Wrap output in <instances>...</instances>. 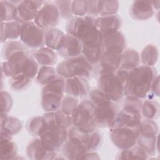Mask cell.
<instances>
[{
    "label": "cell",
    "instance_id": "13",
    "mask_svg": "<svg viewBox=\"0 0 160 160\" xmlns=\"http://www.w3.org/2000/svg\"><path fill=\"white\" fill-rule=\"evenodd\" d=\"M82 44L78 38L67 33L64 34L56 51L61 56L69 59L82 54Z\"/></svg>",
    "mask_w": 160,
    "mask_h": 160
},
{
    "label": "cell",
    "instance_id": "18",
    "mask_svg": "<svg viewBox=\"0 0 160 160\" xmlns=\"http://www.w3.org/2000/svg\"><path fill=\"white\" fill-rule=\"evenodd\" d=\"M155 9L151 1H135L130 8V14L136 20L143 21L150 19L154 14Z\"/></svg>",
    "mask_w": 160,
    "mask_h": 160
},
{
    "label": "cell",
    "instance_id": "45",
    "mask_svg": "<svg viewBox=\"0 0 160 160\" xmlns=\"http://www.w3.org/2000/svg\"><path fill=\"white\" fill-rule=\"evenodd\" d=\"M100 158L98 156V154L96 153L94 151L92 152H87L85 153L82 159H99Z\"/></svg>",
    "mask_w": 160,
    "mask_h": 160
},
{
    "label": "cell",
    "instance_id": "24",
    "mask_svg": "<svg viewBox=\"0 0 160 160\" xmlns=\"http://www.w3.org/2000/svg\"><path fill=\"white\" fill-rule=\"evenodd\" d=\"M140 54L134 49H125L122 53L119 69L130 71L140 65Z\"/></svg>",
    "mask_w": 160,
    "mask_h": 160
},
{
    "label": "cell",
    "instance_id": "16",
    "mask_svg": "<svg viewBox=\"0 0 160 160\" xmlns=\"http://www.w3.org/2000/svg\"><path fill=\"white\" fill-rule=\"evenodd\" d=\"M89 84L87 79L74 77L65 79V93L74 98H82L87 95Z\"/></svg>",
    "mask_w": 160,
    "mask_h": 160
},
{
    "label": "cell",
    "instance_id": "11",
    "mask_svg": "<svg viewBox=\"0 0 160 160\" xmlns=\"http://www.w3.org/2000/svg\"><path fill=\"white\" fill-rule=\"evenodd\" d=\"M60 14L54 3L46 2L39 10L34 22L41 29L45 30L54 28L59 22Z\"/></svg>",
    "mask_w": 160,
    "mask_h": 160
},
{
    "label": "cell",
    "instance_id": "38",
    "mask_svg": "<svg viewBox=\"0 0 160 160\" xmlns=\"http://www.w3.org/2000/svg\"><path fill=\"white\" fill-rule=\"evenodd\" d=\"M79 103V102L76 98L68 95L64 96L59 110L64 114L72 116Z\"/></svg>",
    "mask_w": 160,
    "mask_h": 160
},
{
    "label": "cell",
    "instance_id": "35",
    "mask_svg": "<svg viewBox=\"0 0 160 160\" xmlns=\"http://www.w3.org/2000/svg\"><path fill=\"white\" fill-rule=\"evenodd\" d=\"M57 74L56 69L54 67L43 66L39 68L36 80L39 84L45 86Z\"/></svg>",
    "mask_w": 160,
    "mask_h": 160
},
{
    "label": "cell",
    "instance_id": "17",
    "mask_svg": "<svg viewBox=\"0 0 160 160\" xmlns=\"http://www.w3.org/2000/svg\"><path fill=\"white\" fill-rule=\"evenodd\" d=\"M44 125L46 127L58 126L69 129L72 125V118L61 111L46 112L42 116Z\"/></svg>",
    "mask_w": 160,
    "mask_h": 160
},
{
    "label": "cell",
    "instance_id": "4",
    "mask_svg": "<svg viewBox=\"0 0 160 160\" xmlns=\"http://www.w3.org/2000/svg\"><path fill=\"white\" fill-rule=\"evenodd\" d=\"M128 71H101L98 79V89L114 102L120 101L124 96V86Z\"/></svg>",
    "mask_w": 160,
    "mask_h": 160
},
{
    "label": "cell",
    "instance_id": "2",
    "mask_svg": "<svg viewBox=\"0 0 160 160\" xmlns=\"http://www.w3.org/2000/svg\"><path fill=\"white\" fill-rule=\"evenodd\" d=\"M66 29L68 34L78 38L83 46H102V34L96 26L95 18L76 16L69 21Z\"/></svg>",
    "mask_w": 160,
    "mask_h": 160
},
{
    "label": "cell",
    "instance_id": "28",
    "mask_svg": "<svg viewBox=\"0 0 160 160\" xmlns=\"http://www.w3.org/2000/svg\"><path fill=\"white\" fill-rule=\"evenodd\" d=\"M22 129V122L17 118L9 116L6 113L1 114V131L13 136Z\"/></svg>",
    "mask_w": 160,
    "mask_h": 160
},
{
    "label": "cell",
    "instance_id": "31",
    "mask_svg": "<svg viewBox=\"0 0 160 160\" xmlns=\"http://www.w3.org/2000/svg\"><path fill=\"white\" fill-rule=\"evenodd\" d=\"M159 58V51L154 44H148L144 48L141 54L140 61L142 65L153 67L158 62Z\"/></svg>",
    "mask_w": 160,
    "mask_h": 160
},
{
    "label": "cell",
    "instance_id": "20",
    "mask_svg": "<svg viewBox=\"0 0 160 160\" xmlns=\"http://www.w3.org/2000/svg\"><path fill=\"white\" fill-rule=\"evenodd\" d=\"M64 94L42 89L41 106L45 112H55L60 109Z\"/></svg>",
    "mask_w": 160,
    "mask_h": 160
},
{
    "label": "cell",
    "instance_id": "5",
    "mask_svg": "<svg viewBox=\"0 0 160 160\" xmlns=\"http://www.w3.org/2000/svg\"><path fill=\"white\" fill-rule=\"evenodd\" d=\"M141 99L126 98L123 108L117 112L110 129L119 127L139 128L142 121Z\"/></svg>",
    "mask_w": 160,
    "mask_h": 160
},
{
    "label": "cell",
    "instance_id": "44",
    "mask_svg": "<svg viewBox=\"0 0 160 160\" xmlns=\"http://www.w3.org/2000/svg\"><path fill=\"white\" fill-rule=\"evenodd\" d=\"M150 95L151 98L149 99H152V97H154V96L158 97L159 96V75L153 81L151 86L149 93L147 97L149 96Z\"/></svg>",
    "mask_w": 160,
    "mask_h": 160
},
{
    "label": "cell",
    "instance_id": "41",
    "mask_svg": "<svg viewBox=\"0 0 160 160\" xmlns=\"http://www.w3.org/2000/svg\"><path fill=\"white\" fill-rule=\"evenodd\" d=\"M72 1H56L54 2L59 10L60 17L62 19H70L72 16Z\"/></svg>",
    "mask_w": 160,
    "mask_h": 160
},
{
    "label": "cell",
    "instance_id": "42",
    "mask_svg": "<svg viewBox=\"0 0 160 160\" xmlns=\"http://www.w3.org/2000/svg\"><path fill=\"white\" fill-rule=\"evenodd\" d=\"M89 10V1L77 0L72 1V11L76 16H84L88 15Z\"/></svg>",
    "mask_w": 160,
    "mask_h": 160
},
{
    "label": "cell",
    "instance_id": "34",
    "mask_svg": "<svg viewBox=\"0 0 160 160\" xmlns=\"http://www.w3.org/2000/svg\"><path fill=\"white\" fill-rule=\"evenodd\" d=\"M102 51V46L94 48L83 46L82 54L92 66H94L100 63Z\"/></svg>",
    "mask_w": 160,
    "mask_h": 160
},
{
    "label": "cell",
    "instance_id": "22",
    "mask_svg": "<svg viewBox=\"0 0 160 160\" xmlns=\"http://www.w3.org/2000/svg\"><path fill=\"white\" fill-rule=\"evenodd\" d=\"M95 24L102 34L118 31L122 25L121 18L118 14L102 16L95 18Z\"/></svg>",
    "mask_w": 160,
    "mask_h": 160
},
{
    "label": "cell",
    "instance_id": "33",
    "mask_svg": "<svg viewBox=\"0 0 160 160\" xmlns=\"http://www.w3.org/2000/svg\"><path fill=\"white\" fill-rule=\"evenodd\" d=\"M148 157L146 151L138 144H136L130 148L122 150L119 153L118 159H148Z\"/></svg>",
    "mask_w": 160,
    "mask_h": 160
},
{
    "label": "cell",
    "instance_id": "9",
    "mask_svg": "<svg viewBox=\"0 0 160 160\" xmlns=\"http://www.w3.org/2000/svg\"><path fill=\"white\" fill-rule=\"evenodd\" d=\"M68 130L58 126H44L39 137L48 151L56 152L68 139Z\"/></svg>",
    "mask_w": 160,
    "mask_h": 160
},
{
    "label": "cell",
    "instance_id": "30",
    "mask_svg": "<svg viewBox=\"0 0 160 160\" xmlns=\"http://www.w3.org/2000/svg\"><path fill=\"white\" fill-rule=\"evenodd\" d=\"M45 46L52 50H57L64 33L61 29L56 28H51L44 30Z\"/></svg>",
    "mask_w": 160,
    "mask_h": 160
},
{
    "label": "cell",
    "instance_id": "23",
    "mask_svg": "<svg viewBox=\"0 0 160 160\" xmlns=\"http://www.w3.org/2000/svg\"><path fill=\"white\" fill-rule=\"evenodd\" d=\"M17 156V147L12 141V136L1 131L0 159H14Z\"/></svg>",
    "mask_w": 160,
    "mask_h": 160
},
{
    "label": "cell",
    "instance_id": "14",
    "mask_svg": "<svg viewBox=\"0 0 160 160\" xmlns=\"http://www.w3.org/2000/svg\"><path fill=\"white\" fill-rule=\"evenodd\" d=\"M61 148L63 156L68 159H82L88 152L82 141L75 136H68V139Z\"/></svg>",
    "mask_w": 160,
    "mask_h": 160
},
{
    "label": "cell",
    "instance_id": "7",
    "mask_svg": "<svg viewBox=\"0 0 160 160\" xmlns=\"http://www.w3.org/2000/svg\"><path fill=\"white\" fill-rule=\"evenodd\" d=\"M72 125L86 132L96 130L94 116V104L90 100L80 102L71 116Z\"/></svg>",
    "mask_w": 160,
    "mask_h": 160
},
{
    "label": "cell",
    "instance_id": "40",
    "mask_svg": "<svg viewBox=\"0 0 160 160\" xmlns=\"http://www.w3.org/2000/svg\"><path fill=\"white\" fill-rule=\"evenodd\" d=\"M28 49L27 47L21 42L15 40L6 42L3 48V57L6 60L12 54L21 50Z\"/></svg>",
    "mask_w": 160,
    "mask_h": 160
},
{
    "label": "cell",
    "instance_id": "36",
    "mask_svg": "<svg viewBox=\"0 0 160 160\" xmlns=\"http://www.w3.org/2000/svg\"><path fill=\"white\" fill-rule=\"evenodd\" d=\"M99 16L117 14L119 2L117 1H98Z\"/></svg>",
    "mask_w": 160,
    "mask_h": 160
},
{
    "label": "cell",
    "instance_id": "15",
    "mask_svg": "<svg viewBox=\"0 0 160 160\" xmlns=\"http://www.w3.org/2000/svg\"><path fill=\"white\" fill-rule=\"evenodd\" d=\"M26 154L31 159H59L56 152L49 151L44 147L39 137H35L28 145Z\"/></svg>",
    "mask_w": 160,
    "mask_h": 160
},
{
    "label": "cell",
    "instance_id": "43",
    "mask_svg": "<svg viewBox=\"0 0 160 160\" xmlns=\"http://www.w3.org/2000/svg\"><path fill=\"white\" fill-rule=\"evenodd\" d=\"M12 106V99L11 96L6 91L1 92V112L7 114Z\"/></svg>",
    "mask_w": 160,
    "mask_h": 160
},
{
    "label": "cell",
    "instance_id": "19",
    "mask_svg": "<svg viewBox=\"0 0 160 160\" xmlns=\"http://www.w3.org/2000/svg\"><path fill=\"white\" fill-rule=\"evenodd\" d=\"M123 51L115 49H103L100 62L101 71H116L119 69L121 57Z\"/></svg>",
    "mask_w": 160,
    "mask_h": 160
},
{
    "label": "cell",
    "instance_id": "27",
    "mask_svg": "<svg viewBox=\"0 0 160 160\" xmlns=\"http://www.w3.org/2000/svg\"><path fill=\"white\" fill-rule=\"evenodd\" d=\"M158 135L139 134L136 144L146 151L148 156H154L158 149Z\"/></svg>",
    "mask_w": 160,
    "mask_h": 160
},
{
    "label": "cell",
    "instance_id": "29",
    "mask_svg": "<svg viewBox=\"0 0 160 160\" xmlns=\"http://www.w3.org/2000/svg\"><path fill=\"white\" fill-rule=\"evenodd\" d=\"M21 1H0L1 22L16 21L17 5Z\"/></svg>",
    "mask_w": 160,
    "mask_h": 160
},
{
    "label": "cell",
    "instance_id": "26",
    "mask_svg": "<svg viewBox=\"0 0 160 160\" xmlns=\"http://www.w3.org/2000/svg\"><path fill=\"white\" fill-rule=\"evenodd\" d=\"M21 24L17 21L1 22V41L6 42V40H14L20 37Z\"/></svg>",
    "mask_w": 160,
    "mask_h": 160
},
{
    "label": "cell",
    "instance_id": "39",
    "mask_svg": "<svg viewBox=\"0 0 160 160\" xmlns=\"http://www.w3.org/2000/svg\"><path fill=\"white\" fill-rule=\"evenodd\" d=\"M44 127L42 116H36L31 118L27 124L28 131L29 134L35 137H39Z\"/></svg>",
    "mask_w": 160,
    "mask_h": 160
},
{
    "label": "cell",
    "instance_id": "37",
    "mask_svg": "<svg viewBox=\"0 0 160 160\" xmlns=\"http://www.w3.org/2000/svg\"><path fill=\"white\" fill-rule=\"evenodd\" d=\"M30 78L22 73L16 74L10 78V86L14 91H22L26 89L31 83Z\"/></svg>",
    "mask_w": 160,
    "mask_h": 160
},
{
    "label": "cell",
    "instance_id": "10",
    "mask_svg": "<svg viewBox=\"0 0 160 160\" xmlns=\"http://www.w3.org/2000/svg\"><path fill=\"white\" fill-rule=\"evenodd\" d=\"M138 134V128L119 127L110 129V138L112 142L121 150L135 145Z\"/></svg>",
    "mask_w": 160,
    "mask_h": 160
},
{
    "label": "cell",
    "instance_id": "25",
    "mask_svg": "<svg viewBox=\"0 0 160 160\" xmlns=\"http://www.w3.org/2000/svg\"><path fill=\"white\" fill-rule=\"evenodd\" d=\"M32 56L38 64L41 66H52L58 60L57 54L54 51L47 47L34 49V51L32 52Z\"/></svg>",
    "mask_w": 160,
    "mask_h": 160
},
{
    "label": "cell",
    "instance_id": "8",
    "mask_svg": "<svg viewBox=\"0 0 160 160\" xmlns=\"http://www.w3.org/2000/svg\"><path fill=\"white\" fill-rule=\"evenodd\" d=\"M21 41L27 47L37 49L45 45L44 30L39 28L34 21L21 24Z\"/></svg>",
    "mask_w": 160,
    "mask_h": 160
},
{
    "label": "cell",
    "instance_id": "21",
    "mask_svg": "<svg viewBox=\"0 0 160 160\" xmlns=\"http://www.w3.org/2000/svg\"><path fill=\"white\" fill-rule=\"evenodd\" d=\"M103 49H115L124 51L126 48V38L119 31H112L102 34Z\"/></svg>",
    "mask_w": 160,
    "mask_h": 160
},
{
    "label": "cell",
    "instance_id": "1",
    "mask_svg": "<svg viewBox=\"0 0 160 160\" xmlns=\"http://www.w3.org/2000/svg\"><path fill=\"white\" fill-rule=\"evenodd\" d=\"M158 76V72L154 67L139 65L128 72L124 95L126 98L145 99L149 93L153 81Z\"/></svg>",
    "mask_w": 160,
    "mask_h": 160
},
{
    "label": "cell",
    "instance_id": "3",
    "mask_svg": "<svg viewBox=\"0 0 160 160\" xmlns=\"http://www.w3.org/2000/svg\"><path fill=\"white\" fill-rule=\"evenodd\" d=\"M89 98L94 104V116L97 127L109 128L118 112L115 102L98 88L90 91Z\"/></svg>",
    "mask_w": 160,
    "mask_h": 160
},
{
    "label": "cell",
    "instance_id": "6",
    "mask_svg": "<svg viewBox=\"0 0 160 160\" xmlns=\"http://www.w3.org/2000/svg\"><path fill=\"white\" fill-rule=\"evenodd\" d=\"M57 73L64 79L81 77L88 79L93 72V66L81 54L59 62L56 67Z\"/></svg>",
    "mask_w": 160,
    "mask_h": 160
},
{
    "label": "cell",
    "instance_id": "32",
    "mask_svg": "<svg viewBox=\"0 0 160 160\" xmlns=\"http://www.w3.org/2000/svg\"><path fill=\"white\" fill-rule=\"evenodd\" d=\"M160 106L158 102L153 99H146L142 102L141 108L142 117L146 119L155 120L159 115Z\"/></svg>",
    "mask_w": 160,
    "mask_h": 160
},
{
    "label": "cell",
    "instance_id": "12",
    "mask_svg": "<svg viewBox=\"0 0 160 160\" xmlns=\"http://www.w3.org/2000/svg\"><path fill=\"white\" fill-rule=\"evenodd\" d=\"M43 1H21L17 5L18 16L16 21L21 24L34 21L39 10L44 4Z\"/></svg>",
    "mask_w": 160,
    "mask_h": 160
}]
</instances>
